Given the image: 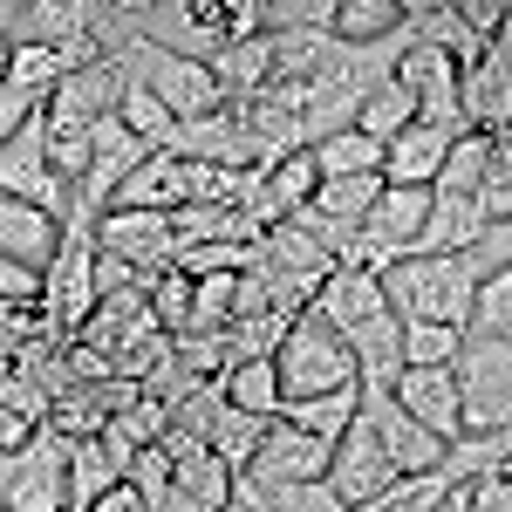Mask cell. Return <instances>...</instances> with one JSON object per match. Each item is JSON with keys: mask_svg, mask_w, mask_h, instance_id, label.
Listing matches in <instances>:
<instances>
[{"mask_svg": "<svg viewBox=\"0 0 512 512\" xmlns=\"http://www.w3.org/2000/svg\"><path fill=\"white\" fill-rule=\"evenodd\" d=\"M472 294L478 280L458 253H410L383 274V301L396 321H444V328H465L472 321Z\"/></svg>", "mask_w": 512, "mask_h": 512, "instance_id": "cell-1", "label": "cell"}, {"mask_svg": "<svg viewBox=\"0 0 512 512\" xmlns=\"http://www.w3.org/2000/svg\"><path fill=\"white\" fill-rule=\"evenodd\" d=\"M274 376H280V403H308V396L328 390H355V355L321 315H294L274 349Z\"/></svg>", "mask_w": 512, "mask_h": 512, "instance_id": "cell-2", "label": "cell"}, {"mask_svg": "<svg viewBox=\"0 0 512 512\" xmlns=\"http://www.w3.org/2000/svg\"><path fill=\"white\" fill-rule=\"evenodd\" d=\"M451 376H458V417H465V437L512 431V349L506 342L465 335Z\"/></svg>", "mask_w": 512, "mask_h": 512, "instance_id": "cell-3", "label": "cell"}, {"mask_svg": "<svg viewBox=\"0 0 512 512\" xmlns=\"http://www.w3.org/2000/svg\"><path fill=\"white\" fill-rule=\"evenodd\" d=\"M123 69L144 82L178 123H198V117H212V110H226V96H219V82H212L205 62L164 55V48H151V41H130V48H123Z\"/></svg>", "mask_w": 512, "mask_h": 512, "instance_id": "cell-4", "label": "cell"}, {"mask_svg": "<svg viewBox=\"0 0 512 512\" xmlns=\"http://www.w3.org/2000/svg\"><path fill=\"white\" fill-rule=\"evenodd\" d=\"M69 506V444L35 431L28 451L0 458V512H62Z\"/></svg>", "mask_w": 512, "mask_h": 512, "instance_id": "cell-5", "label": "cell"}, {"mask_svg": "<svg viewBox=\"0 0 512 512\" xmlns=\"http://www.w3.org/2000/svg\"><path fill=\"white\" fill-rule=\"evenodd\" d=\"M96 253L123 260V267L137 274V287H151L158 274H171L178 239H171V219H164V212H123V205H110V212L96 219Z\"/></svg>", "mask_w": 512, "mask_h": 512, "instance_id": "cell-6", "label": "cell"}, {"mask_svg": "<svg viewBox=\"0 0 512 512\" xmlns=\"http://www.w3.org/2000/svg\"><path fill=\"white\" fill-rule=\"evenodd\" d=\"M41 137H48V110L0 144V198H21V205H41L48 219H69V185L48 171V144Z\"/></svg>", "mask_w": 512, "mask_h": 512, "instance_id": "cell-7", "label": "cell"}, {"mask_svg": "<svg viewBox=\"0 0 512 512\" xmlns=\"http://www.w3.org/2000/svg\"><path fill=\"white\" fill-rule=\"evenodd\" d=\"M390 485H396V465L383 458L376 431H369L362 410H355V424L335 437V451H328V492L342 499V512H355V506H369V499H383Z\"/></svg>", "mask_w": 512, "mask_h": 512, "instance_id": "cell-8", "label": "cell"}, {"mask_svg": "<svg viewBox=\"0 0 512 512\" xmlns=\"http://www.w3.org/2000/svg\"><path fill=\"white\" fill-rule=\"evenodd\" d=\"M362 424L376 431V444H383V458L396 465V478H424V472L444 465V444H437L390 390H362Z\"/></svg>", "mask_w": 512, "mask_h": 512, "instance_id": "cell-9", "label": "cell"}, {"mask_svg": "<svg viewBox=\"0 0 512 512\" xmlns=\"http://www.w3.org/2000/svg\"><path fill=\"white\" fill-rule=\"evenodd\" d=\"M390 396L437 437V444H444V451L465 437V417H458V376H451V369H396Z\"/></svg>", "mask_w": 512, "mask_h": 512, "instance_id": "cell-10", "label": "cell"}, {"mask_svg": "<svg viewBox=\"0 0 512 512\" xmlns=\"http://www.w3.org/2000/svg\"><path fill=\"white\" fill-rule=\"evenodd\" d=\"M239 478H253V485H308V478H328V444L315 437H301L294 424H267L260 437V451H253V465Z\"/></svg>", "mask_w": 512, "mask_h": 512, "instance_id": "cell-11", "label": "cell"}, {"mask_svg": "<svg viewBox=\"0 0 512 512\" xmlns=\"http://www.w3.org/2000/svg\"><path fill=\"white\" fill-rule=\"evenodd\" d=\"M226 506H233V472H226L205 444L178 451V458H171V492H164L158 512H226Z\"/></svg>", "mask_w": 512, "mask_h": 512, "instance_id": "cell-12", "label": "cell"}, {"mask_svg": "<svg viewBox=\"0 0 512 512\" xmlns=\"http://www.w3.org/2000/svg\"><path fill=\"white\" fill-rule=\"evenodd\" d=\"M465 130H437V123H410L403 137L383 144V185H424L431 192L444 158H451V144H458Z\"/></svg>", "mask_w": 512, "mask_h": 512, "instance_id": "cell-13", "label": "cell"}, {"mask_svg": "<svg viewBox=\"0 0 512 512\" xmlns=\"http://www.w3.org/2000/svg\"><path fill=\"white\" fill-rule=\"evenodd\" d=\"M315 158L308 151H294V158H280L274 171H260V185H253V205H246V219L267 233V226H287L308 198H315Z\"/></svg>", "mask_w": 512, "mask_h": 512, "instance_id": "cell-14", "label": "cell"}, {"mask_svg": "<svg viewBox=\"0 0 512 512\" xmlns=\"http://www.w3.org/2000/svg\"><path fill=\"white\" fill-rule=\"evenodd\" d=\"M308 315H321L335 335H355L362 321H376V315H390V301H383V280L376 274H355V267H335V274L321 280V294H315V308Z\"/></svg>", "mask_w": 512, "mask_h": 512, "instance_id": "cell-15", "label": "cell"}, {"mask_svg": "<svg viewBox=\"0 0 512 512\" xmlns=\"http://www.w3.org/2000/svg\"><path fill=\"white\" fill-rule=\"evenodd\" d=\"M424 219H431V192H424V185H383V198H376L369 219H362V233L383 239L396 260H410L417 239H424Z\"/></svg>", "mask_w": 512, "mask_h": 512, "instance_id": "cell-16", "label": "cell"}, {"mask_svg": "<svg viewBox=\"0 0 512 512\" xmlns=\"http://www.w3.org/2000/svg\"><path fill=\"white\" fill-rule=\"evenodd\" d=\"M55 246H62V219H48L41 205H21V198H0V253H7L14 267L48 274Z\"/></svg>", "mask_w": 512, "mask_h": 512, "instance_id": "cell-17", "label": "cell"}, {"mask_svg": "<svg viewBox=\"0 0 512 512\" xmlns=\"http://www.w3.org/2000/svg\"><path fill=\"white\" fill-rule=\"evenodd\" d=\"M478 233H485V212H478V198H465V192H431V219H424V239H417V253H465Z\"/></svg>", "mask_w": 512, "mask_h": 512, "instance_id": "cell-18", "label": "cell"}, {"mask_svg": "<svg viewBox=\"0 0 512 512\" xmlns=\"http://www.w3.org/2000/svg\"><path fill=\"white\" fill-rule=\"evenodd\" d=\"M117 123L144 144V151H171V144H178V117H171V110H164L130 69H123V89H117Z\"/></svg>", "mask_w": 512, "mask_h": 512, "instance_id": "cell-19", "label": "cell"}, {"mask_svg": "<svg viewBox=\"0 0 512 512\" xmlns=\"http://www.w3.org/2000/svg\"><path fill=\"white\" fill-rule=\"evenodd\" d=\"M267 424H274V417H246V410H233V403H219V410H212V424H205V451L239 478L246 465H253V451H260Z\"/></svg>", "mask_w": 512, "mask_h": 512, "instance_id": "cell-20", "label": "cell"}, {"mask_svg": "<svg viewBox=\"0 0 512 512\" xmlns=\"http://www.w3.org/2000/svg\"><path fill=\"white\" fill-rule=\"evenodd\" d=\"M355 410H362V390H328V396H308V403H280V424H294L301 437L335 451V437L355 424Z\"/></svg>", "mask_w": 512, "mask_h": 512, "instance_id": "cell-21", "label": "cell"}, {"mask_svg": "<svg viewBox=\"0 0 512 512\" xmlns=\"http://www.w3.org/2000/svg\"><path fill=\"white\" fill-rule=\"evenodd\" d=\"M396 28H403V0H335V21H328V35L349 48L390 41Z\"/></svg>", "mask_w": 512, "mask_h": 512, "instance_id": "cell-22", "label": "cell"}, {"mask_svg": "<svg viewBox=\"0 0 512 512\" xmlns=\"http://www.w3.org/2000/svg\"><path fill=\"white\" fill-rule=\"evenodd\" d=\"M308 158H315V178H383V144H376V137H362V130L321 137Z\"/></svg>", "mask_w": 512, "mask_h": 512, "instance_id": "cell-23", "label": "cell"}, {"mask_svg": "<svg viewBox=\"0 0 512 512\" xmlns=\"http://www.w3.org/2000/svg\"><path fill=\"white\" fill-rule=\"evenodd\" d=\"M417 123V96L403 89V82H376L369 96H362V110H355V130L362 137H376V144H390Z\"/></svg>", "mask_w": 512, "mask_h": 512, "instance_id": "cell-24", "label": "cell"}, {"mask_svg": "<svg viewBox=\"0 0 512 512\" xmlns=\"http://www.w3.org/2000/svg\"><path fill=\"white\" fill-rule=\"evenodd\" d=\"M219 396L246 410V417H280V376L274 362H233L226 376H219Z\"/></svg>", "mask_w": 512, "mask_h": 512, "instance_id": "cell-25", "label": "cell"}, {"mask_svg": "<svg viewBox=\"0 0 512 512\" xmlns=\"http://www.w3.org/2000/svg\"><path fill=\"white\" fill-rule=\"evenodd\" d=\"M110 485H123V472L110 465V451L96 444V437H82V444H69V506L89 512Z\"/></svg>", "mask_w": 512, "mask_h": 512, "instance_id": "cell-26", "label": "cell"}, {"mask_svg": "<svg viewBox=\"0 0 512 512\" xmlns=\"http://www.w3.org/2000/svg\"><path fill=\"white\" fill-rule=\"evenodd\" d=\"M465 349V328L444 321H403V369H451Z\"/></svg>", "mask_w": 512, "mask_h": 512, "instance_id": "cell-27", "label": "cell"}, {"mask_svg": "<svg viewBox=\"0 0 512 512\" xmlns=\"http://www.w3.org/2000/svg\"><path fill=\"white\" fill-rule=\"evenodd\" d=\"M465 335H485V342H506V349H512V267H506V274H492V280H478Z\"/></svg>", "mask_w": 512, "mask_h": 512, "instance_id": "cell-28", "label": "cell"}, {"mask_svg": "<svg viewBox=\"0 0 512 512\" xmlns=\"http://www.w3.org/2000/svg\"><path fill=\"white\" fill-rule=\"evenodd\" d=\"M144 301H151V321H158L171 342H185V335H192V280L178 274V267L151 280V287H144Z\"/></svg>", "mask_w": 512, "mask_h": 512, "instance_id": "cell-29", "label": "cell"}, {"mask_svg": "<svg viewBox=\"0 0 512 512\" xmlns=\"http://www.w3.org/2000/svg\"><path fill=\"white\" fill-rule=\"evenodd\" d=\"M485 164H492V137H478V130H465L458 144H451V158H444V171H437L431 192H478V178H485Z\"/></svg>", "mask_w": 512, "mask_h": 512, "instance_id": "cell-30", "label": "cell"}, {"mask_svg": "<svg viewBox=\"0 0 512 512\" xmlns=\"http://www.w3.org/2000/svg\"><path fill=\"white\" fill-rule=\"evenodd\" d=\"M444 499H451V485L437 472H424V478H396L383 499H369V506H355V512H437Z\"/></svg>", "mask_w": 512, "mask_h": 512, "instance_id": "cell-31", "label": "cell"}, {"mask_svg": "<svg viewBox=\"0 0 512 512\" xmlns=\"http://www.w3.org/2000/svg\"><path fill=\"white\" fill-rule=\"evenodd\" d=\"M451 506L458 512H512V478H472V485H458L451 492Z\"/></svg>", "mask_w": 512, "mask_h": 512, "instance_id": "cell-32", "label": "cell"}, {"mask_svg": "<svg viewBox=\"0 0 512 512\" xmlns=\"http://www.w3.org/2000/svg\"><path fill=\"white\" fill-rule=\"evenodd\" d=\"M478 212H485V226H506L512 219V171L506 164H485V178H478Z\"/></svg>", "mask_w": 512, "mask_h": 512, "instance_id": "cell-33", "label": "cell"}, {"mask_svg": "<svg viewBox=\"0 0 512 512\" xmlns=\"http://www.w3.org/2000/svg\"><path fill=\"white\" fill-rule=\"evenodd\" d=\"M41 110H48V96H35V89H21V82H0V144L21 130V123H35Z\"/></svg>", "mask_w": 512, "mask_h": 512, "instance_id": "cell-34", "label": "cell"}, {"mask_svg": "<svg viewBox=\"0 0 512 512\" xmlns=\"http://www.w3.org/2000/svg\"><path fill=\"white\" fill-rule=\"evenodd\" d=\"M21 301H41V274L14 267V260L0 253V308H21Z\"/></svg>", "mask_w": 512, "mask_h": 512, "instance_id": "cell-35", "label": "cell"}, {"mask_svg": "<svg viewBox=\"0 0 512 512\" xmlns=\"http://www.w3.org/2000/svg\"><path fill=\"white\" fill-rule=\"evenodd\" d=\"M41 424H28L14 403H0V458H14V451H28V437H35Z\"/></svg>", "mask_w": 512, "mask_h": 512, "instance_id": "cell-36", "label": "cell"}, {"mask_svg": "<svg viewBox=\"0 0 512 512\" xmlns=\"http://www.w3.org/2000/svg\"><path fill=\"white\" fill-rule=\"evenodd\" d=\"M89 512H151V506H144V499H137L130 485H110V492H103V499H96Z\"/></svg>", "mask_w": 512, "mask_h": 512, "instance_id": "cell-37", "label": "cell"}, {"mask_svg": "<svg viewBox=\"0 0 512 512\" xmlns=\"http://www.w3.org/2000/svg\"><path fill=\"white\" fill-rule=\"evenodd\" d=\"M492 164H506V171H512V123L499 130V137H492Z\"/></svg>", "mask_w": 512, "mask_h": 512, "instance_id": "cell-38", "label": "cell"}, {"mask_svg": "<svg viewBox=\"0 0 512 512\" xmlns=\"http://www.w3.org/2000/svg\"><path fill=\"white\" fill-rule=\"evenodd\" d=\"M7 55H14V41L0 35V82H7Z\"/></svg>", "mask_w": 512, "mask_h": 512, "instance_id": "cell-39", "label": "cell"}, {"mask_svg": "<svg viewBox=\"0 0 512 512\" xmlns=\"http://www.w3.org/2000/svg\"><path fill=\"white\" fill-rule=\"evenodd\" d=\"M499 478H512V444H506V465H499Z\"/></svg>", "mask_w": 512, "mask_h": 512, "instance_id": "cell-40", "label": "cell"}, {"mask_svg": "<svg viewBox=\"0 0 512 512\" xmlns=\"http://www.w3.org/2000/svg\"><path fill=\"white\" fill-rule=\"evenodd\" d=\"M62 512H76V506H62Z\"/></svg>", "mask_w": 512, "mask_h": 512, "instance_id": "cell-41", "label": "cell"}]
</instances>
